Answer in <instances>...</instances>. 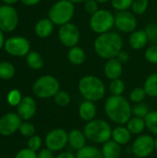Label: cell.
<instances>
[{"label":"cell","mask_w":157,"mask_h":158,"mask_svg":"<svg viewBox=\"0 0 157 158\" xmlns=\"http://www.w3.org/2000/svg\"><path fill=\"white\" fill-rule=\"evenodd\" d=\"M105 113L107 118L117 125H125L132 117V106L123 95H110L105 102Z\"/></svg>","instance_id":"6da1fadb"},{"label":"cell","mask_w":157,"mask_h":158,"mask_svg":"<svg viewBox=\"0 0 157 158\" xmlns=\"http://www.w3.org/2000/svg\"><path fill=\"white\" fill-rule=\"evenodd\" d=\"M123 40L119 34L114 31H108L95 39L93 47L95 53L104 59H111L117 57L118 54L122 50Z\"/></svg>","instance_id":"7a4b0ae2"},{"label":"cell","mask_w":157,"mask_h":158,"mask_svg":"<svg viewBox=\"0 0 157 158\" xmlns=\"http://www.w3.org/2000/svg\"><path fill=\"white\" fill-rule=\"evenodd\" d=\"M78 90L84 100L94 103L101 101L106 92L104 81L93 75H86L81 78L78 82Z\"/></svg>","instance_id":"3957f363"},{"label":"cell","mask_w":157,"mask_h":158,"mask_svg":"<svg viewBox=\"0 0 157 158\" xmlns=\"http://www.w3.org/2000/svg\"><path fill=\"white\" fill-rule=\"evenodd\" d=\"M82 131L88 142L93 144H104L111 140L113 129L108 121L103 118H94L87 122Z\"/></svg>","instance_id":"277c9868"},{"label":"cell","mask_w":157,"mask_h":158,"mask_svg":"<svg viewBox=\"0 0 157 158\" xmlns=\"http://www.w3.org/2000/svg\"><path fill=\"white\" fill-rule=\"evenodd\" d=\"M74 13L75 6L72 2L68 0H59L51 6L48 16L54 24L62 26L71 20Z\"/></svg>","instance_id":"5b68a950"},{"label":"cell","mask_w":157,"mask_h":158,"mask_svg":"<svg viewBox=\"0 0 157 158\" xmlns=\"http://www.w3.org/2000/svg\"><path fill=\"white\" fill-rule=\"evenodd\" d=\"M60 91V84L57 79L52 75H43L37 79L32 86L34 95L41 99L54 97Z\"/></svg>","instance_id":"8992f818"},{"label":"cell","mask_w":157,"mask_h":158,"mask_svg":"<svg viewBox=\"0 0 157 158\" xmlns=\"http://www.w3.org/2000/svg\"><path fill=\"white\" fill-rule=\"evenodd\" d=\"M114 25L115 16L107 9H99L92 15L90 19L91 29L98 34L110 31Z\"/></svg>","instance_id":"52a82bcc"},{"label":"cell","mask_w":157,"mask_h":158,"mask_svg":"<svg viewBox=\"0 0 157 158\" xmlns=\"http://www.w3.org/2000/svg\"><path fill=\"white\" fill-rule=\"evenodd\" d=\"M131 152L137 158H146L155 152V138L149 134H141L133 141Z\"/></svg>","instance_id":"ba28073f"},{"label":"cell","mask_w":157,"mask_h":158,"mask_svg":"<svg viewBox=\"0 0 157 158\" xmlns=\"http://www.w3.org/2000/svg\"><path fill=\"white\" fill-rule=\"evenodd\" d=\"M44 143L49 150L60 152L68 144V132L61 128L53 129L46 134Z\"/></svg>","instance_id":"9c48e42d"},{"label":"cell","mask_w":157,"mask_h":158,"mask_svg":"<svg viewBox=\"0 0 157 158\" xmlns=\"http://www.w3.org/2000/svg\"><path fill=\"white\" fill-rule=\"evenodd\" d=\"M19 24V14L9 5L0 6V30L5 32L13 31Z\"/></svg>","instance_id":"30bf717a"},{"label":"cell","mask_w":157,"mask_h":158,"mask_svg":"<svg viewBox=\"0 0 157 158\" xmlns=\"http://www.w3.org/2000/svg\"><path fill=\"white\" fill-rule=\"evenodd\" d=\"M5 50L7 54L14 56H27L31 49L29 40L22 36L10 37L5 41Z\"/></svg>","instance_id":"8fae6325"},{"label":"cell","mask_w":157,"mask_h":158,"mask_svg":"<svg viewBox=\"0 0 157 158\" xmlns=\"http://www.w3.org/2000/svg\"><path fill=\"white\" fill-rule=\"evenodd\" d=\"M58 37L63 45L71 48L76 46L80 41V30L75 24L68 22L60 26Z\"/></svg>","instance_id":"7c38bea8"},{"label":"cell","mask_w":157,"mask_h":158,"mask_svg":"<svg viewBox=\"0 0 157 158\" xmlns=\"http://www.w3.org/2000/svg\"><path fill=\"white\" fill-rule=\"evenodd\" d=\"M137 19L131 12L118 11L115 16V25L116 27L123 32H133L137 28Z\"/></svg>","instance_id":"4fadbf2b"},{"label":"cell","mask_w":157,"mask_h":158,"mask_svg":"<svg viewBox=\"0 0 157 158\" xmlns=\"http://www.w3.org/2000/svg\"><path fill=\"white\" fill-rule=\"evenodd\" d=\"M20 117L15 113H7L0 118V134L9 136L19 131L22 121Z\"/></svg>","instance_id":"5bb4252c"},{"label":"cell","mask_w":157,"mask_h":158,"mask_svg":"<svg viewBox=\"0 0 157 158\" xmlns=\"http://www.w3.org/2000/svg\"><path fill=\"white\" fill-rule=\"evenodd\" d=\"M36 113V102L31 96H25L22 98L19 106H17V114L21 119L28 121L34 117Z\"/></svg>","instance_id":"9a60e30c"},{"label":"cell","mask_w":157,"mask_h":158,"mask_svg":"<svg viewBox=\"0 0 157 158\" xmlns=\"http://www.w3.org/2000/svg\"><path fill=\"white\" fill-rule=\"evenodd\" d=\"M123 72V64L116 57L108 59L104 67V73L110 81L120 79Z\"/></svg>","instance_id":"2e32d148"},{"label":"cell","mask_w":157,"mask_h":158,"mask_svg":"<svg viewBox=\"0 0 157 158\" xmlns=\"http://www.w3.org/2000/svg\"><path fill=\"white\" fill-rule=\"evenodd\" d=\"M78 114L80 118L86 123L96 118L97 107L94 102L84 100L81 102L78 108Z\"/></svg>","instance_id":"e0dca14e"},{"label":"cell","mask_w":157,"mask_h":158,"mask_svg":"<svg viewBox=\"0 0 157 158\" xmlns=\"http://www.w3.org/2000/svg\"><path fill=\"white\" fill-rule=\"evenodd\" d=\"M87 138L83 132L79 129L71 130L68 132V145L76 152L87 145Z\"/></svg>","instance_id":"ac0fdd59"},{"label":"cell","mask_w":157,"mask_h":158,"mask_svg":"<svg viewBox=\"0 0 157 158\" xmlns=\"http://www.w3.org/2000/svg\"><path fill=\"white\" fill-rule=\"evenodd\" d=\"M132 134L130 132L128 128L124 125H118L112 131L111 140L118 143L119 145H126L131 140Z\"/></svg>","instance_id":"d6986e66"},{"label":"cell","mask_w":157,"mask_h":158,"mask_svg":"<svg viewBox=\"0 0 157 158\" xmlns=\"http://www.w3.org/2000/svg\"><path fill=\"white\" fill-rule=\"evenodd\" d=\"M130 45L134 50H140L143 48L148 43V37L144 30L134 31L129 39Z\"/></svg>","instance_id":"ffe728a7"},{"label":"cell","mask_w":157,"mask_h":158,"mask_svg":"<svg viewBox=\"0 0 157 158\" xmlns=\"http://www.w3.org/2000/svg\"><path fill=\"white\" fill-rule=\"evenodd\" d=\"M101 152L104 158H119L122 154V149L121 145L113 140H109L102 144Z\"/></svg>","instance_id":"44dd1931"},{"label":"cell","mask_w":157,"mask_h":158,"mask_svg":"<svg viewBox=\"0 0 157 158\" xmlns=\"http://www.w3.org/2000/svg\"><path fill=\"white\" fill-rule=\"evenodd\" d=\"M53 31L54 23L51 21L49 18L40 19L34 27V31L39 38H47L48 36L51 35Z\"/></svg>","instance_id":"7402d4cb"},{"label":"cell","mask_w":157,"mask_h":158,"mask_svg":"<svg viewBox=\"0 0 157 158\" xmlns=\"http://www.w3.org/2000/svg\"><path fill=\"white\" fill-rule=\"evenodd\" d=\"M128 130L132 135H141L144 130L146 129V124L144 118H138V117H131L128 123L126 124Z\"/></svg>","instance_id":"603a6c76"},{"label":"cell","mask_w":157,"mask_h":158,"mask_svg":"<svg viewBox=\"0 0 157 158\" xmlns=\"http://www.w3.org/2000/svg\"><path fill=\"white\" fill-rule=\"evenodd\" d=\"M85 58H86V55L81 47L76 45L69 48L68 52V59L72 65L75 66L81 65L85 61Z\"/></svg>","instance_id":"cb8c5ba5"},{"label":"cell","mask_w":157,"mask_h":158,"mask_svg":"<svg viewBox=\"0 0 157 158\" xmlns=\"http://www.w3.org/2000/svg\"><path fill=\"white\" fill-rule=\"evenodd\" d=\"M76 158H104L101 149L94 145H86L76 152Z\"/></svg>","instance_id":"d4e9b609"},{"label":"cell","mask_w":157,"mask_h":158,"mask_svg":"<svg viewBox=\"0 0 157 158\" xmlns=\"http://www.w3.org/2000/svg\"><path fill=\"white\" fill-rule=\"evenodd\" d=\"M143 89L145 90L147 96L150 97H157V72L150 74L144 83H143Z\"/></svg>","instance_id":"484cf974"},{"label":"cell","mask_w":157,"mask_h":158,"mask_svg":"<svg viewBox=\"0 0 157 158\" xmlns=\"http://www.w3.org/2000/svg\"><path fill=\"white\" fill-rule=\"evenodd\" d=\"M27 65L34 70L40 69L43 66V56L36 51H30L26 56Z\"/></svg>","instance_id":"4316f807"},{"label":"cell","mask_w":157,"mask_h":158,"mask_svg":"<svg viewBox=\"0 0 157 158\" xmlns=\"http://www.w3.org/2000/svg\"><path fill=\"white\" fill-rule=\"evenodd\" d=\"M146 129L154 135L157 136V110H151L144 118Z\"/></svg>","instance_id":"83f0119b"},{"label":"cell","mask_w":157,"mask_h":158,"mask_svg":"<svg viewBox=\"0 0 157 158\" xmlns=\"http://www.w3.org/2000/svg\"><path fill=\"white\" fill-rule=\"evenodd\" d=\"M15 74L14 66L7 61H3L0 63V79L10 80Z\"/></svg>","instance_id":"f1b7e54d"},{"label":"cell","mask_w":157,"mask_h":158,"mask_svg":"<svg viewBox=\"0 0 157 158\" xmlns=\"http://www.w3.org/2000/svg\"><path fill=\"white\" fill-rule=\"evenodd\" d=\"M108 88L111 95H123L126 89V85L122 80L116 79L110 81Z\"/></svg>","instance_id":"f546056e"},{"label":"cell","mask_w":157,"mask_h":158,"mask_svg":"<svg viewBox=\"0 0 157 158\" xmlns=\"http://www.w3.org/2000/svg\"><path fill=\"white\" fill-rule=\"evenodd\" d=\"M146 96H147V94L145 90L143 89V87H137V88H134L130 93L129 98L130 102L134 104H139V103H143Z\"/></svg>","instance_id":"4dcf8cb0"},{"label":"cell","mask_w":157,"mask_h":158,"mask_svg":"<svg viewBox=\"0 0 157 158\" xmlns=\"http://www.w3.org/2000/svg\"><path fill=\"white\" fill-rule=\"evenodd\" d=\"M70 95L64 90H60L55 96H54V101L55 103L60 106V107H65L69 105L70 103Z\"/></svg>","instance_id":"1f68e13d"},{"label":"cell","mask_w":157,"mask_h":158,"mask_svg":"<svg viewBox=\"0 0 157 158\" xmlns=\"http://www.w3.org/2000/svg\"><path fill=\"white\" fill-rule=\"evenodd\" d=\"M150 111L151 110H150L149 106L145 103L135 104L134 106H132V115L134 117L145 118V117L149 114Z\"/></svg>","instance_id":"d6a6232c"},{"label":"cell","mask_w":157,"mask_h":158,"mask_svg":"<svg viewBox=\"0 0 157 158\" xmlns=\"http://www.w3.org/2000/svg\"><path fill=\"white\" fill-rule=\"evenodd\" d=\"M149 0H133L131 10L135 15H142L147 10Z\"/></svg>","instance_id":"836d02e7"},{"label":"cell","mask_w":157,"mask_h":158,"mask_svg":"<svg viewBox=\"0 0 157 158\" xmlns=\"http://www.w3.org/2000/svg\"><path fill=\"white\" fill-rule=\"evenodd\" d=\"M19 131L23 137H27V138H30L35 134V127L33 124H31L29 121L22 122Z\"/></svg>","instance_id":"e575fe53"},{"label":"cell","mask_w":157,"mask_h":158,"mask_svg":"<svg viewBox=\"0 0 157 158\" xmlns=\"http://www.w3.org/2000/svg\"><path fill=\"white\" fill-rule=\"evenodd\" d=\"M21 100H22L21 94L17 89L11 90L7 94V102L9 105H11L13 106H18Z\"/></svg>","instance_id":"d590c367"},{"label":"cell","mask_w":157,"mask_h":158,"mask_svg":"<svg viewBox=\"0 0 157 158\" xmlns=\"http://www.w3.org/2000/svg\"><path fill=\"white\" fill-rule=\"evenodd\" d=\"M112 6L118 11H125L131 7L133 0H111Z\"/></svg>","instance_id":"8d00e7d4"},{"label":"cell","mask_w":157,"mask_h":158,"mask_svg":"<svg viewBox=\"0 0 157 158\" xmlns=\"http://www.w3.org/2000/svg\"><path fill=\"white\" fill-rule=\"evenodd\" d=\"M42 143H43L42 138L40 136L34 134L33 136L30 137L28 140V148L34 152H37L41 149Z\"/></svg>","instance_id":"74e56055"},{"label":"cell","mask_w":157,"mask_h":158,"mask_svg":"<svg viewBox=\"0 0 157 158\" xmlns=\"http://www.w3.org/2000/svg\"><path fill=\"white\" fill-rule=\"evenodd\" d=\"M144 56L149 63L157 64V44H153L149 48H147Z\"/></svg>","instance_id":"f35d334b"},{"label":"cell","mask_w":157,"mask_h":158,"mask_svg":"<svg viewBox=\"0 0 157 158\" xmlns=\"http://www.w3.org/2000/svg\"><path fill=\"white\" fill-rule=\"evenodd\" d=\"M145 32L148 37V41L153 44H157V25L156 24H149L145 28Z\"/></svg>","instance_id":"ab89813d"},{"label":"cell","mask_w":157,"mask_h":158,"mask_svg":"<svg viewBox=\"0 0 157 158\" xmlns=\"http://www.w3.org/2000/svg\"><path fill=\"white\" fill-rule=\"evenodd\" d=\"M84 3H85L84 4V8L89 14L93 15V14H94L95 12H97L99 10L98 3L95 0H87Z\"/></svg>","instance_id":"60d3db41"},{"label":"cell","mask_w":157,"mask_h":158,"mask_svg":"<svg viewBox=\"0 0 157 158\" xmlns=\"http://www.w3.org/2000/svg\"><path fill=\"white\" fill-rule=\"evenodd\" d=\"M15 158H37V154L36 152L29 149V148H25L20 150L17 155Z\"/></svg>","instance_id":"b9f144b4"},{"label":"cell","mask_w":157,"mask_h":158,"mask_svg":"<svg viewBox=\"0 0 157 158\" xmlns=\"http://www.w3.org/2000/svg\"><path fill=\"white\" fill-rule=\"evenodd\" d=\"M37 158H55L54 152L45 147L39 151V153L37 154Z\"/></svg>","instance_id":"7bdbcfd3"},{"label":"cell","mask_w":157,"mask_h":158,"mask_svg":"<svg viewBox=\"0 0 157 158\" xmlns=\"http://www.w3.org/2000/svg\"><path fill=\"white\" fill-rule=\"evenodd\" d=\"M116 58H118L122 64H124V63H127V62L130 60V54H129L127 51L121 50V51L118 54V56H117Z\"/></svg>","instance_id":"ee69618b"},{"label":"cell","mask_w":157,"mask_h":158,"mask_svg":"<svg viewBox=\"0 0 157 158\" xmlns=\"http://www.w3.org/2000/svg\"><path fill=\"white\" fill-rule=\"evenodd\" d=\"M55 158H76V155L73 154L72 152L65 151V152H61L60 154H58L56 157Z\"/></svg>","instance_id":"f6af8a7d"},{"label":"cell","mask_w":157,"mask_h":158,"mask_svg":"<svg viewBox=\"0 0 157 158\" xmlns=\"http://www.w3.org/2000/svg\"><path fill=\"white\" fill-rule=\"evenodd\" d=\"M20 2L26 6H35L41 2V0H20Z\"/></svg>","instance_id":"bcb514c9"},{"label":"cell","mask_w":157,"mask_h":158,"mask_svg":"<svg viewBox=\"0 0 157 158\" xmlns=\"http://www.w3.org/2000/svg\"><path fill=\"white\" fill-rule=\"evenodd\" d=\"M4 3H5V5H9V6H12V5H14V4H16L19 0H2Z\"/></svg>","instance_id":"7dc6e473"},{"label":"cell","mask_w":157,"mask_h":158,"mask_svg":"<svg viewBox=\"0 0 157 158\" xmlns=\"http://www.w3.org/2000/svg\"><path fill=\"white\" fill-rule=\"evenodd\" d=\"M5 44V40H4V36H3V31L0 30V49L4 46Z\"/></svg>","instance_id":"c3c4849f"},{"label":"cell","mask_w":157,"mask_h":158,"mask_svg":"<svg viewBox=\"0 0 157 158\" xmlns=\"http://www.w3.org/2000/svg\"><path fill=\"white\" fill-rule=\"evenodd\" d=\"M70 2H72L73 4H77V3H82V2H86L87 0H68Z\"/></svg>","instance_id":"681fc988"},{"label":"cell","mask_w":157,"mask_h":158,"mask_svg":"<svg viewBox=\"0 0 157 158\" xmlns=\"http://www.w3.org/2000/svg\"><path fill=\"white\" fill-rule=\"evenodd\" d=\"M155 152L157 153V136L156 138H155Z\"/></svg>","instance_id":"f907efd6"},{"label":"cell","mask_w":157,"mask_h":158,"mask_svg":"<svg viewBox=\"0 0 157 158\" xmlns=\"http://www.w3.org/2000/svg\"><path fill=\"white\" fill-rule=\"evenodd\" d=\"M97 3H106V2H108V1H110V0H95Z\"/></svg>","instance_id":"816d5d0a"}]
</instances>
